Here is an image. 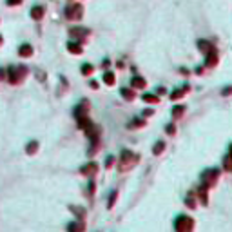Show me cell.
Returning <instances> with one entry per match:
<instances>
[{
    "label": "cell",
    "mask_w": 232,
    "mask_h": 232,
    "mask_svg": "<svg viewBox=\"0 0 232 232\" xmlns=\"http://www.w3.org/2000/svg\"><path fill=\"white\" fill-rule=\"evenodd\" d=\"M63 15H65V18H67V20H80V18L84 16V7H82V4L71 2V4H67V6H65Z\"/></svg>",
    "instance_id": "obj_1"
},
{
    "label": "cell",
    "mask_w": 232,
    "mask_h": 232,
    "mask_svg": "<svg viewBox=\"0 0 232 232\" xmlns=\"http://www.w3.org/2000/svg\"><path fill=\"white\" fill-rule=\"evenodd\" d=\"M27 74V69L26 67H15V65H11L9 69H7V76H9V82L11 84H20L22 80H24V76Z\"/></svg>",
    "instance_id": "obj_2"
},
{
    "label": "cell",
    "mask_w": 232,
    "mask_h": 232,
    "mask_svg": "<svg viewBox=\"0 0 232 232\" xmlns=\"http://www.w3.org/2000/svg\"><path fill=\"white\" fill-rule=\"evenodd\" d=\"M192 229V220L187 216H179L176 220V230L178 232H189Z\"/></svg>",
    "instance_id": "obj_3"
},
{
    "label": "cell",
    "mask_w": 232,
    "mask_h": 232,
    "mask_svg": "<svg viewBox=\"0 0 232 232\" xmlns=\"http://www.w3.org/2000/svg\"><path fill=\"white\" fill-rule=\"evenodd\" d=\"M44 13H45L44 6H35V7H31V18L33 20H42Z\"/></svg>",
    "instance_id": "obj_4"
},
{
    "label": "cell",
    "mask_w": 232,
    "mask_h": 232,
    "mask_svg": "<svg viewBox=\"0 0 232 232\" xmlns=\"http://www.w3.org/2000/svg\"><path fill=\"white\" fill-rule=\"evenodd\" d=\"M18 54H20L22 58H29L33 54V47L29 45V44H22L20 49H18Z\"/></svg>",
    "instance_id": "obj_5"
},
{
    "label": "cell",
    "mask_w": 232,
    "mask_h": 232,
    "mask_svg": "<svg viewBox=\"0 0 232 232\" xmlns=\"http://www.w3.org/2000/svg\"><path fill=\"white\" fill-rule=\"evenodd\" d=\"M198 45H200V51H201V53H205V54L216 49V47H214L211 42H207V40H200V42H198Z\"/></svg>",
    "instance_id": "obj_6"
},
{
    "label": "cell",
    "mask_w": 232,
    "mask_h": 232,
    "mask_svg": "<svg viewBox=\"0 0 232 232\" xmlns=\"http://www.w3.org/2000/svg\"><path fill=\"white\" fill-rule=\"evenodd\" d=\"M71 36H73V38H85V36H87V29H82V27H73V29H71Z\"/></svg>",
    "instance_id": "obj_7"
},
{
    "label": "cell",
    "mask_w": 232,
    "mask_h": 232,
    "mask_svg": "<svg viewBox=\"0 0 232 232\" xmlns=\"http://www.w3.org/2000/svg\"><path fill=\"white\" fill-rule=\"evenodd\" d=\"M216 63H218V51L214 49L211 53H207V65H209V67H214Z\"/></svg>",
    "instance_id": "obj_8"
},
{
    "label": "cell",
    "mask_w": 232,
    "mask_h": 232,
    "mask_svg": "<svg viewBox=\"0 0 232 232\" xmlns=\"http://www.w3.org/2000/svg\"><path fill=\"white\" fill-rule=\"evenodd\" d=\"M67 49H69V53H74V54H82V45L78 42H69L67 44Z\"/></svg>",
    "instance_id": "obj_9"
},
{
    "label": "cell",
    "mask_w": 232,
    "mask_h": 232,
    "mask_svg": "<svg viewBox=\"0 0 232 232\" xmlns=\"http://www.w3.org/2000/svg\"><path fill=\"white\" fill-rule=\"evenodd\" d=\"M216 178H218V170H207V172L203 174V179H205L207 183H212Z\"/></svg>",
    "instance_id": "obj_10"
},
{
    "label": "cell",
    "mask_w": 232,
    "mask_h": 232,
    "mask_svg": "<svg viewBox=\"0 0 232 232\" xmlns=\"http://www.w3.org/2000/svg\"><path fill=\"white\" fill-rule=\"evenodd\" d=\"M187 91H189V85H183V89H178V91H174V93L170 95V98H172V100H179V98L185 95Z\"/></svg>",
    "instance_id": "obj_11"
},
{
    "label": "cell",
    "mask_w": 232,
    "mask_h": 232,
    "mask_svg": "<svg viewBox=\"0 0 232 232\" xmlns=\"http://www.w3.org/2000/svg\"><path fill=\"white\" fill-rule=\"evenodd\" d=\"M132 87H136V89H142V87H145V80L143 78H140V76H134L132 78V82H131Z\"/></svg>",
    "instance_id": "obj_12"
},
{
    "label": "cell",
    "mask_w": 232,
    "mask_h": 232,
    "mask_svg": "<svg viewBox=\"0 0 232 232\" xmlns=\"http://www.w3.org/2000/svg\"><path fill=\"white\" fill-rule=\"evenodd\" d=\"M96 170H98V167H96V163H89V165H85V167H82V172H84V174H95Z\"/></svg>",
    "instance_id": "obj_13"
},
{
    "label": "cell",
    "mask_w": 232,
    "mask_h": 232,
    "mask_svg": "<svg viewBox=\"0 0 232 232\" xmlns=\"http://www.w3.org/2000/svg\"><path fill=\"white\" fill-rule=\"evenodd\" d=\"M134 158H136V156H134L132 152H129V151H123V152H122V163H129L131 160H134Z\"/></svg>",
    "instance_id": "obj_14"
},
{
    "label": "cell",
    "mask_w": 232,
    "mask_h": 232,
    "mask_svg": "<svg viewBox=\"0 0 232 232\" xmlns=\"http://www.w3.org/2000/svg\"><path fill=\"white\" fill-rule=\"evenodd\" d=\"M114 80H116V78H114V74L111 73V71H107V73L104 74V82H105L107 85H113V84H114Z\"/></svg>",
    "instance_id": "obj_15"
},
{
    "label": "cell",
    "mask_w": 232,
    "mask_h": 232,
    "mask_svg": "<svg viewBox=\"0 0 232 232\" xmlns=\"http://www.w3.org/2000/svg\"><path fill=\"white\" fill-rule=\"evenodd\" d=\"M183 113H185V107H183V105H178V107L172 109V116H174V118H179Z\"/></svg>",
    "instance_id": "obj_16"
},
{
    "label": "cell",
    "mask_w": 232,
    "mask_h": 232,
    "mask_svg": "<svg viewBox=\"0 0 232 232\" xmlns=\"http://www.w3.org/2000/svg\"><path fill=\"white\" fill-rule=\"evenodd\" d=\"M93 71H95V67H93L91 63H84V65H82V73H84L85 76H87V74H91Z\"/></svg>",
    "instance_id": "obj_17"
},
{
    "label": "cell",
    "mask_w": 232,
    "mask_h": 232,
    "mask_svg": "<svg viewBox=\"0 0 232 232\" xmlns=\"http://www.w3.org/2000/svg\"><path fill=\"white\" fill-rule=\"evenodd\" d=\"M143 102H149V104H156V102H160L158 96L154 95H143Z\"/></svg>",
    "instance_id": "obj_18"
},
{
    "label": "cell",
    "mask_w": 232,
    "mask_h": 232,
    "mask_svg": "<svg viewBox=\"0 0 232 232\" xmlns=\"http://www.w3.org/2000/svg\"><path fill=\"white\" fill-rule=\"evenodd\" d=\"M122 96H123L125 100H134V93L129 91V89H122Z\"/></svg>",
    "instance_id": "obj_19"
},
{
    "label": "cell",
    "mask_w": 232,
    "mask_h": 232,
    "mask_svg": "<svg viewBox=\"0 0 232 232\" xmlns=\"http://www.w3.org/2000/svg\"><path fill=\"white\" fill-rule=\"evenodd\" d=\"M36 149H38V143H36V142H31V143H29V145H27V152H36Z\"/></svg>",
    "instance_id": "obj_20"
},
{
    "label": "cell",
    "mask_w": 232,
    "mask_h": 232,
    "mask_svg": "<svg viewBox=\"0 0 232 232\" xmlns=\"http://www.w3.org/2000/svg\"><path fill=\"white\" fill-rule=\"evenodd\" d=\"M163 147H165V143H163V142H158V143H156V147H154V154L161 152V151H163Z\"/></svg>",
    "instance_id": "obj_21"
},
{
    "label": "cell",
    "mask_w": 232,
    "mask_h": 232,
    "mask_svg": "<svg viewBox=\"0 0 232 232\" xmlns=\"http://www.w3.org/2000/svg\"><path fill=\"white\" fill-rule=\"evenodd\" d=\"M165 131H167V134H174V132H176V127L172 125V123H169V125L165 127Z\"/></svg>",
    "instance_id": "obj_22"
},
{
    "label": "cell",
    "mask_w": 232,
    "mask_h": 232,
    "mask_svg": "<svg viewBox=\"0 0 232 232\" xmlns=\"http://www.w3.org/2000/svg\"><path fill=\"white\" fill-rule=\"evenodd\" d=\"M22 0H7V6H20Z\"/></svg>",
    "instance_id": "obj_23"
},
{
    "label": "cell",
    "mask_w": 232,
    "mask_h": 232,
    "mask_svg": "<svg viewBox=\"0 0 232 232\" xmlns=\"http://www.w3.org/2000/svg\"><path fill=\"white\" fill-rule=\"evenodd\" d=\"M152 114V109H147V111H143V116H151Z\"/></svg>",
    "instance_id": "obj_24"
},
{
    "label": "cell",
    "mask_w": 232,
    "mask_h": 232,
    "mask_svg": "<svg viewBox=\"0 0 232 232\" xmlns=\"http://www.w3.org/2000/svg\"><path fill=\"white\" fill-rule=\"evenodd\" d=\"M4 78H6V71H4V69H0V80H4Z\"/></svg>",
    "instance_id": "obj_25"
},
{
    "label": "cell",
    "mask_w": 232,
    "mask_h": 232,
    "mask_svg": "<svg viewBox=\"0 0 232 232\" xmlns=\"http://www.w3.org/2000/svg\"><path fill=\"white\" fill-rule=\"evenodd\" d=\"M113 160H114V158H111V156L107 158V167H111V165H113Z\"/></svg>",
    "instance_id": "obj_26"
},
{
    "label": "cell",
    "mask_w": 232,
    "mask_h": 232,
    "mask_svg": "<svg viewBox=\"0 0 232 232\" xmlns=\"http://www.w3.org/2000/svg\"><path fill=\"white\" fill-rule=\"evenodd\" d=\"M223 95H225V96H229V95H230V87H227V89L223 91Z\"/></svg>",
    "instance_id": "obj_27"
},
{
    "label": "cell",
    "mask_w": 232,
    "mask_h": 232,
    "mask_svg": "<svg viewBox=\"0 0 232 232\" xmlns=\"http://www.w3.org/2000/svg\"><path fill=\"white\" fill-rule=\"evenodd\" d=\"M156 93H158V95H163V93H165V89H163V87H160V89H156Z\"/></svg>",
    "instance_id": "obj_28"
},
{
    "label": "cell",
    "mask_w": 232,
    "mask_h": 232,
    "mask_svg": "<svg viewBox=\"0 0 232 232\" xmlns=\"http://www.w3.org/2000/svg\"><path fill=\"white\" fill-rule=\"evenodd\" d=\"M2 42H4V38H2V36H0V45H2Z\"/></svg>",
    "instance_id": "obj_29"
}]
</instances>
